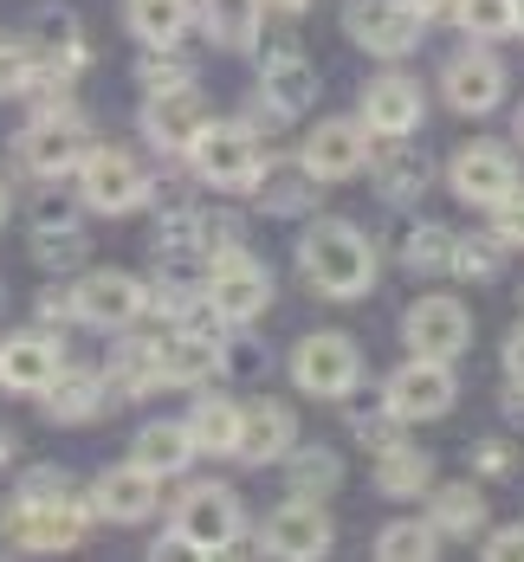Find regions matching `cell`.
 Returning <instances> with one entry per match:
<instances>
[{
	"instance_id": "cell-1",
	"label": "cell",
	"mask_w": 524,
	"mask_h": 562,
	"mask_svg": "<svg viewBox=\"0 0 524 562\" xmlns=\"http://www.w3.org/2000/svg\"><path fill=\"white\" fill-rule=\"evenodd\" d=\"M0 530H7L13 550H40V557L78 550L85 530H91V498H78L58 465H33V472L20 479L7 517H0Z\"/></svg>"
},
{
	"instance_id": "cell-2",
	"label": "cell",
	"mask_w": 524,
	"mask_h": 562,
	"mask_svg": "<svg viewBox=\"0 0 524 562\" xmlns=\"http://www.w3.org/2000/svg\"><path fill=\"white\" fill-rule=\"evenodd\" d=\"M298 272H304V284L317 291V297H337V304H349V297H363L369 284H376V246H369V233L349 221H311L304 226V239H298Z\"/></svg>"
},
{
	"instance_id": "cell-3",
	"label": "cell",
	"mask_w": 524,
	"mask_h": 562,
	"mask_svg": "<svg viewBox=\"0 0 524 562\" xmlns=\"http://www.w3.org/2000/svg\"><path fill=\"white\" fill-rule=\"evenodd\" d=\"M188 175L201 181V188H221V194H246L259 169H266V143H259V130H246V123H201V136L188 143Z\"/></svg>"
},
{
	"instance_id": "cell-4",
	"label": "cell",
	"mask_w": 524,
	"mask_h": 562,
	"mask_svg": "<svg viewBox=\"0 0 524 562\" xmlns=\"http://www.w3.org/2000/svg\"><path fill=\"white\" fill-rule=\"evenodd\" d=\"M169 530L188 543V557H227V550H239V537H246V505L233 498L227 485H188L175 498Z\"/></svg>"
},
{
	"instance_id": "cell-5",
	"label": "cell",
	"mask_w": 524,
	"mask_h": 562,
	"mask_svg": "<svg viewBox=\"0 0 524 562\" xmlns=\"http://www.w3.org/2000/svg\"><path fill=\"white\" fill-rule=\"evenodd\" d=\"M85 149H91V123L71 111V104H58V111H40L20 136H13V162L33 175V181H65V175L85 162Z\"/></svg>"
},
{
	"instance_id": "cell-6",
	"label": "cell",
	"mask_w": 524,
	"mask_h": 562,
	"mask_svg": "<svg viewBox=\"0 0 524 562\" xmlns=\"http://www.w3.org/2000/svg\"><path fill=\"white\" fill-rule=\"evenodd\" d=\"M201 297H208V311H214L221 324H239V330H246V324L266 317V304H272V272H266L246 246H227V252L208 259Z\"/></svg>"
},
{
	"instance_id": "cell-7",
	"label": "cell",
	"mask_w": 524,
	"mask_h": 562,
	"mask_svg": "<svg viewBox=\"0 0 524 562\" xmlns=\"http://www.w3.org/2000/svg\"><path fill=\"white\" fill-rule=\"evenodd\" d=\"M156 349H163V382L169 389H208L227 369V324L214 311H201L188 324H169L156 337Z\"/></svg>"
},
{
	"instance_id": "cell-8",
	"label": "cell",
	"mask_w": 524,
	"mask_h": 562,
	"mask_svg": "<svg viewBox=\"0 0 524 562\" xmlns=\"http://www.w3.org/2000/svg\"><path fill=\"white\" fill-rule=\"evenodd\" d=\"M71 175H78V207H91V214H136L149 194V169L116 143H91Z\"/></svg>"
},
{
	"instance_id": "cell-9",
	"label": "cell",
	"mask_w": 524,
	"mask_h": 562,
	"mask_svg": "<svg viewBox=\"0 0 524 562\" xmlns=\"http://www.w3.org/2000/svg\"><path fill=\"white\" fill-rule=\"evenodd\" d=\"M402 342H408V356L460 362L466 349H472V311H466L460 297H447V291H427V297H414V304H408Z\"/></svg>"
},
{
	"instance_id": "cell-10",
	"label": "cell",
	"mask_w": 524,
	"mask_h": 562,
	"mask_svg": "<svg viewBox=\"0 0 524 562\" xmlns=\"http://www.w3.org/2000/svg\"><path fill=\"white\" fill-rule=\"evenodd\" d=\"M291 382L317 401H344L363 382V349L344 330H311V337L291 349Z\"/></svg>"
},
{
	"instance_id": "cell-11",
	"label": "cell",
	"mask_w": 524,
	"mask_h": 562,
	"mask_svg": "<svg viewBox=\"0 0 524 562\" xmlns=\"http://www.w3.org/2000/svg\"><path fill=\"white\" fill-rule=\"evenodd\" d=\"M344 33L369 58H408L421 46L427 20L414 13V0H344Z\"/></svg>"
},
{
	"instance_id": "cell-12",
	"label": "cell",
	"mask_w": 524,
	"mask_h": 562,
	"mask_svg": "<svg viewBox=\"0 0 524 562\" xmlns=\"http://www.w3.org/2000/svg\"><path fill=\"white\" fill-rule=\"evenodd\" d=\"M331 543H337V524H331L324 498H286L259 524V550L286 557V562H317V557H331Z\"/></svg>"
},
{
	"instance_id": "cell-13",
	"label": "cell",
	"mask_w": 524,
	"mask_h": 562,
	"mask_svg": "<svg viewBox=\"0 0 524 562\" xmlns=\"http://www.w3.org/2000/svg\"><path fill=\"white\" fill-rule=\"evenodd\" d=\"M71 317L85 330H123L143 317V279L136 272H116V266H98V272H78L71 279Z\"/></svg>"
},
{
	"instance_id": "cell-14",
	"label": "cell",
	"mask_w": 524,
	"mask_h": 562,
	"mask_svg": "<svg viewBox=\"0 0 524 562\" xmlns=\"http://www.w3.org/2000/svg\"><path fill=\"white\" fill-rule=\"evenodd\" d=\"M369 130H363V116H324V123H311V136L298 143V162L317 175V188H331V181H349V175L369 169Z\"/></svg>"
},
{
	"instance_id": "cell-15",
	"label": "cell",
	"mask_w": 524,
	"mask_h": 562,
	"mask_svg": "<svg viewBox=\"0 0 524 562\" xmlns=\"http://www.w3.org/2000/svg\"><path fill=\"white\" fill-rule=\"evenodd\" d=\"M382 394H389L395 420H441V414L460 401V375H454V362H434V356H408L402 369L382 382Z\"/></svg>"
},
{
	"instance_id": "cell-16",
	"label": "cell",
	"mask_w": 524,
	"mask_h": 562,
	"mask_svg": "<svg viewBox=\"0 0 524 562\" xmlns=\"http://www.w3.org/2000/svg\"><path fill=\"white\" fill-rule=\"evenodd\" d=\"M447 188L460 194L466 207H492V201H505V194L519 188V156H512L505 143L479 136V143L454 149V162H447Z\"/></svg>"
},
{
	"instance_id": "cell-17",
	"label": "cell",
	"mask_w": 524,
	"mask_h": 562,
	"mask_svg": "<svg viewBox=\"0 0 524 562\" xmlns=\"http://www.w3.org/2000/svg\"><path fill=\"white\" fill-rule=\"evenodd\" d=\"M363 130L369 136H382V143H395V136H414L421 130V116H427V91H421V78H408V71H376L369 85H363Z\"/></svg>"
},
{
	"instance_id": "cell-18",
	"label": "cell",
	"mask_w": 524,
	"mask_h": 562,
	"mask_svg": "<svg viewBox=\"0 0 524 562\" xmlns=\"http://www.w3.org/2000/svg\"><path fill=\"white\" fill-rule=\"evenodd\" d=\"M505 85H512L505 65L486 46H466V53H454L441 65V98H447V111H460V116H492L505 104Z\"/></svg>"
},
{
	"instance_id": "cell-19",
	"label": "cell",
	"mask_w": 524,
	"mask_h": 562,
	"mask_svg": "<svg viewBox=\"0 0 524 562\" xmlns=\"http://www.w3.org/2000/svg\"><path fill=\"white\" fill-rule=\"evenodd\" d=\"M208 123V98L201 85H169V91H143V136L163 156H188V143Z\"/></svg>"
},
{
	"instance_id": "cell-20",
	"label": "cell",
	"mask_w": 524,
	"mask_h": 562,
	"mask_svg": "<svg viewBox=\"0 0 524 562\" xmlns=\"http://www.w3.org/2000/svg\"><path fill=\"white\" fill-rule=\"evenodd\" d=\"M40 407H46V420L53 427H91L104 407H111V375L104 369H91V362H65L46 389L33 394Z\"/></svg>"
},
{
	"instance_id": "cell-21",
	"label": "cell",
	"mask_w": 524,
	"mask_h": 562,
	"mask_svg": "<svg viewBox=\"0 0 524 562\" xmlns=\"http://www.w3.org/2000/svg\"><path fill=\"white\" fill-rule=\"evenodd\" d=\"M317 65L304 53H291V46H279V53L259 58V104L279 116V123H291V116H304L311 104H317Z\"/></svg>"
},
{
	"instance_id": "cell-22",
	"label": "cell",
	"mask_w": 524,
	"mask_h": 562,
	"mask_svg": "<svg viewBox=\"0 0 524 562\" xmlns=\"http://www.w3.org/2000/svg\"><path fill=\"white\" fill-rule=\"evenodd\" d=\"M156 498H163V479L143 472L136 459H123V465L91 479V517H111V524H143L156 510Z\"/></svg>"
},
{
	"instance_id": "cell-23",
	"label": "cell",
	"mask_w": 524,
	"mask_h": 562,
	"mask_svg": "<svg viewBox=\"0 0 524 562\" xmlns=\"http://www.w3.org/2000/svg\"><path fill=\"white\" fill-rule=\"evenodd\" d=\"M298 447V414L286 401H246L239 407V440H233V459L239 465H272Z\"/></svg>"
},
{
	"instance_id": "cell-24",
	"label": "cell",
	"mask_w": 524,
	"mask_h": 562,
	"mask_svg": "<svg viewBox=\"0 0 524 562\" xmlns=\"http://www.w3.org/2000/svg\"><path fill=\"white\" fill-rule=\"evenodd\" d=\"M65 369V349L53 330H13L0 342V389L7 394H40Z\"/></svg>"
},
{
	"instance_id": "cell-25",
	"label": "cell",
	"mask_w": 524,
	"mask_h": 562,
	"mask_svg": "<svg viewBox=\"0 0 524 562\" xmlns=\"http://www.w3.org/2000/svg\"><path fill=\"white\" fill-rule=\"evenodd\" d=\"M111 356H104V375H111V394H123V401H143V394L169 389L163 382V349H156V337H143V330H111Z\"/></svg>"
},
{
	"instance_id": "cell-26",
	"label": "cell",
	"mask_w": 524,
	"mask_h": 562,
	"mask_svg": "<svg viewBox=\"0 0 524 562\" xmlns=\"http://www.w3.org/2000/svg\"><path fill=\"white\" fill-rule=\"evenodd\" d=\"M246 194H253L259 214H291V221H298V214L317 207V175L304 169V162H272V156H266V169H259V181H253Z\"/></svg>"
},
{
	"instance_id": "cell-27",
	"label": "cell",
	"mask_w": 524,
	"mask_h": 562,
	"mask_svg": "<svg viewBox=\"0 0 524 562\" xmlns=\"http://www.w3.org/2000/svg\"><path fill=\"white\" fill-rule=\"evenodd\" d=\"M130 459H136L143 472H156V479H181V472L194 465V434H188V420H143L136 440H130Z\"/></svg>"
},
{
	"instance_id": "cell-28",
	"label": "cell",
	"mask_w": 524,
	"mask_h": 562,
	"mask_svg": "<svg viewBox=\"0 0 524 562\" xmlns=\"http://www.w3.org/2000/svg\"><path fill=\"white\" fill-rule=\"evenodd\" d=\"M369 169H376V194H382L389 207H414V201L434 188V162H427L421 149H408V136H395V149L369 156Z\"/></svg>"
},
{
	"instance_id": "cell-29",
	"label": "cell",
	"mask_w": 524,
	"mask_h": 562,
	"mask_svg": "<svg viewBox=\"0 0 524 562\" xmlns=\"http://www.w3.org/2000/svg\"><path fill=\"white\" fill-rule=\"evenodd\" d=\"M194 20H201V33L221 53H253L259 46V26H266V7L259 0H201Z\"/></svg>"
},
{
	"instance_id": "cell-30",
	"label": "cell",
	"mask_w": 524,
	"mask_h": 562,
	"mask_svg": "<svg viewBox=\"0 0 524 562\" xmlns=\"http://www.w3.org/2000/svg\"><path fill=\"white\" fill-rule=\"evenodd\" d=\"M427 524L441 537H479L486 530V492L472 479H454V485H427Z\"/></svg>"
},
{
	"instance_id": "cell-31",
	"label": "cell",
	"mask_w": 524,
	"mask_h": 562,
	"mask_svg": "<svg viewBox=\"0 0 524 562\" xmlns=\"http://www.w3.org/2000/svg\"><path fill=\"white\" fill-rule=\"evenodd\" d=\"M427 485H434V459L421 447L395 440V447L376 452V492L382 498H427Z\"/></svg>"
},
{
	"instance_id": "cell-32",
	"label": "cell",
	"mask_w": 524,
	"mask_h": 562,
	"mask_svg": "<svg viewBox=\"0 0 524 562\" xmlns=\"http://www.w3.org/2000/svg\"><path fill=\"white\" fill-rule=\"evenodd\" d=\"M123 13L143 46H181L194 26V0H123Z\"/></svg>"
},
{
	"instance_id": "cell-33",
	"label": "cell",
	"mask_w": 524,
	"mask_h": 562,
	"mask_svg": "<svg viewBox=\"0 0 524 562\" xmlns=\"http://www.w3.org/2000/svg\"><path fill=\"white\" fill-rule=\"evenodd\" d=\"M188 434H194V452L227 459L233 440H239V401H227V394H201V401L188 407Z\"/></svg>"
},
{
	"instance_id": "cell-34",
	"label": "cell",
	"mask_w": 524,
	"mask_h": 562,
	"mask_svg": "<svg viewBox=\"0 0 524 562\" xmlns=\"http://www.w3.org/2000/svg\"><path fill=\"white\" fill-rule=\"evenodd\" d=\"M454 239H460V233H447L441 221H414L402 233V272H414V279L454 272Z\"/></svg>"
},
{
	"instance_id": "cell-35",
	"label": "cell",
	"mask_w": 524,
	"mask_h": 562,
	"mask_svg": "<svg viewBox=\"0 0 524 562\" xmlns=\"http://www.w3.org/2000/svg\"><path fill=\"white\" fill-rule=\"evenodd\" d=\"M286 485L291 498H331L344 485V459L331 447H291L286 452Z\"/></svg>"
},
{
	"instance_id": "cell-36",
	"label": "cell",
	"mask_w": 524,
	"mask_h": 562,
	"mask_svg": "<svg viewBox=\"0 0 524 562\" xmlns=\"http://www.w3.org/2000/svg\"><path fill=\"white\" fill-rule=\"evenodd\" d=\"M26 46H33V65H53V71H71V78L85 71V33H78V20L58 13V7L40 20V33H33Z\"/></svg>"
},
{
	"instance_id": "cell-37",
	"label": "cell",
	"mask_w": 524,
	"mask_h": 562,
	"mask_svg": "<svg viewBox=\"0 0 524 562\" xmlns=\"http://www.w3.org/2000/svg\"><path fill=\"white\" fill-rule=\"evenodd\" d=\"M376 557L382 562H434L441 557V530L427 517H395L376 530Z\"/></svg>"
},
{
	"instance_id": "cell-38",
	"label": "cell",
	"mask_w": 524,
	"mask_h": 562,
	"mask_svg": "<svg viewBox=\"0 0 524 562\" xmlns=\"http://www.w3.org/2000/svg\"><path fill=\"white\" fill-rule=\"evenodd\" d=\"M505 239L486 226V233H466V239H454V279H472V284H492L499 272H505Z\"/></svg>"
},
{
	"instance_id": "cell-39",
	"label": "cell",
	"mask_w": 524,
	"mask_h": 562,
	"mask_svg": "<svg viewBox=\"0 0 524 562\" xmlns=\"http://www.w3.org/2000/svg\"><path fill=\"white\" fill-rule=\"evenodd\" d=\"M33 259H40V272H78L85 266V226L65 221V226H33Z\"/></svg>"
},
{
	"instance_id": "cell-40",
	"label": "cell",
	"mask_w": 524,
	"mask_h": 562,
	"mask_svg": "<svg viewBox=\"0 0 524 562\" xmlns=\"http://www.w3.org/2000/svg\"><path fill=\"white\" fill-rule=\"evenodd\" d=\"M454 26H466V33H472L479 46H492V40L519 33V7H512V0H460Z\"/></svg>"
},
{
	"instance_id": "cell-41",
	"label": "cell",
	"mask_w": 524,
	"mask_h": 562,
	"mask_svg": "<svg viewBox=\"0 0 524 562\" xmlns=\"http://www.w3.org/2000/svg\"><path fill=\"white\" fill-rule=\"evenodd\" d=\"M143 91H169V85H194V71H188V58H181V46H149V58H143Z\"/></svg>"
},
{
	"instance_id": "cell-42",
	"label": "cell",
	"mask_w": 524,
	"mask_h": 562,
	"mask_svg": "<svg viewBox=\"0 0 524 562\" xmlns=\"http://www.w3.org/2000/svg\"><path fill=\"white\" fill-rule=\"evenodd\" d=\"M33 226H65V221H78V194L71 188H58V175L53 181H40V194H33Z\"/></svg>"
},
{
	"instance_id": "cell-43",
	"label": "cell",
	"mask_w": 524,
	"mask_h": 562,
	"mask_svg": "<svg viewBox=\"0 0 524 562\" xmlns=\"http://www.w3.org/2000/svg\"><path fill=\"white\" fill-rule=\"evenodd\" d=\"M26 85H33V46L0 40V98H26Z\"/></svg>"
},
{
	"instance_id": "cell-44",
	"label": "cell",
	"mask_w": 524,
	"mask_h": 562,
	"mask_svg": "<svg viewBox=\"0 0 524 562\" xmlns=\"http://www.w3.org/2000/svg\"><path fill=\"white\" fill-rule=\"evenodd\" d=\"M486 214H492L486 226H492V233H499L505 246H524V181L512 188V194H505V201H492Z\"/></svg>"
},
{
	"instance_id": "cell-45",
	"label": "cell",
	"mask_w": 524,
	"mask_h": 562,
	"mask_svg": "<svg viewBox=\"0 0 524 562\" xmlns=\"http://www.w3.org/2000/svg\"><path fill=\"white\" fill-rule=\"evenodd\" d=\"M486 562H524V524H505L486 537Z\"/></svg>"
},
{
	"instance_id": "cell-46",
	"label": "cell",
	"mask_w": 524,
	"mask_h": 562,
	"mask_svg": "<svg viewBox=\"0 0 524 562\" xmlns=\"http://www.w3.org/2000/svg\"><path fill=\"white\" fill-rule=\"evenodd\" d=\"M505 465H512V447H505V440H479V447H472V472H479V479H499Z\"/></svg>"
},
{
	"instance_id": "cell-47",
	"label": "cell",
	"mask_w": 524,
	"mask_h": 562,
	"mask_svg": "<svg viewBox=\"0 0 524 562\" xmlns=\"http://www.w3.org/2000/svg\"><path fill=\"white\" fill-rule=\"evenodd\" d=\"M499 362H505V382H524V324L505 337V356Z\"/></svg>"
},
{
	"instance_id": "cell-48",
	"label": "cell",
	"mask_w": 524,
	"mask_h": 562,
	"mask_svg": "<svg viewBox=\"0 0 524 562\" xmlns=\"http://www.w3.org/2000/svg\"><path fill=\"white\" fill-rule=\"evenodd\" d=\"M414 13L434 26V20H454V13H460V0H414Z\"/></svg>"
},
{
	"instance_id": "cell-49",
	"label": "cell",
	"mask_w": 524,
	"mask_h": 562,
	"mask_svg": "<svg viewBox=\"0 0 524 562\" xmlns=\"http://www.w3.org/2000/svg\"><path fill=\"white\" fill-rule=\"evenodd\" d=\"M259 7H266V20H298L311 0H259Z\"/></svg>"
},
{
	"instance_id": "cell-50",
	"label": "cell",
	"mask_w": 524,
	"mask_h": 562,
	"mask_svg": "<svg viewBox=\"0 0 524 562\" xmlns=\"http://www.w3.org/2000/svg\"><path fill=\"white\" fill-rule=\"evenodd\" d=\"M7 214H13V188H7V175H0V226H7Z\"/></svg>"
},
{
	"instance_id": "cell-51",
	"label": "cell",
	"mask_w": 524,
	"mask_h": 562,
	"mask_svg": "<svg viewBox=\"0 0 524 562\" xmlns=\"http://www.w3.org/2000/svg\"><path fill=\"white\" fill-rule=\"evenodd\" d=\"M7 452H13V440H7V427H0V465H7Z\"/></svg>"
},
{
	"instance_id": "cell-52",
	"label": "cell",
	"mask_w": 524,
	"mask_h": 562,
	"mask_svg": "<svg viewBox=\"0 0 524 562\" xmlns=\"http://www.w3.org/2000/svg\"><path fill=\"white\" fill-rule=\"evenodd\" d=\"M512 7H519V33H524V0H512Z\"/></svg>"
},
{
	"instance_id": "cell-53",
	"label": "cell",
	"mask_w": 524,
	"mask_h": 562,
	"mask_svg": "<svg viewBox=\"0 0 524 562\" xmlns=\"http://www.w3.org/2000/svg\"><path fill=\"white\" fill-rule=\"evenodd\" d=\"M519 143H524V104H519Z\"/></svg>"
},
{
	"instance_id": "cell-54",
	"label": "cell",
	"mask_w": 524,
	"mask_h": 562,
	"mask_svg": "<svg viewBox=\"0 0 524 562\" xmlns=\"http://www.w3.org/2000/svg\"><path fill=\"white\" fill-rule=\"evenodd\" d=\"M0 297H7V291H0Z\"/></svg>"
}]
</instances>
